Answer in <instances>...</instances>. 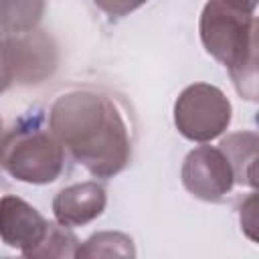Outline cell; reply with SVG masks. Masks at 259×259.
<instances>
[{
	"instance_id": "obj_1",
	"label": "cell",
	"mask_w": 259,
	"mask_h": 259,
	"mask_svg": "<svg viewBox=\"0 0 259 259\" xmlns=\"http://www.w3.org/2000/svg\"><path fill=\"white\" fill-rule=\"evenodd\" d=\"M49 127L71 158L95 178L119 174L132 158V136L117 103L99 91L59 95L49 111Z\"/></svg>"
},
{
	"instance_id": "obj_2",
	"label": "cell",
	"mask_w": 259,
	"mask_h": 259,
	"mask_svg": "<svg viewBox=\"0 0 259 259\" xmlns=\"http://www.w3.org/2000/svg\"><path fill=\"white\" fill-rule=\"evenodd\" d=\"M257 0H208L198 32L204 51L229 69L237 93L257 99Z\"/></svg>"
},
{
	"instance_id": "obj_3",
	"label": "cell",
	"mask_w": 259,
	"mask_h": 259,
	"mask_svg": "<svg viewBox=\"0 0 259 259\" xmlns=\"http://www.w3.org/2000/svg\"><path fill=\"white\" fill-rule=\"evenodd\" d=\"M0 168L26 184H51L65 168V150L42 115H22L0 138Z\"/></svg>"
},
{
	"instance_id": "obj_4",
	"label": "cell",
	"mask_w": 259,
	"mask_h": 259,
	"mask_svg": "<svg viewBox=\"0 0 259 259\" xmlns=\"http://www.w3.org/2000/svg\"><path fill=\"white\" fill-rule=\"evenodd\" d=\"M233 107L227 95L210 83H192L174 103V125L190 142L206 144L227 132Z\"/></svg>"
},
{
	"instance_id": "obj_5",
	"label": "cell",
	"mask_w": 259,
	"mask_h": 259,
	"mask_svg": "<svg viewBox=\"0 0 259 259\" xmlns=\"http://www.w3.org/2000/svg\"><path fill=\"white\" fill-rule=\"evenodd\" d=\"M180 178L184 188L204 202L223 200L235 186L231 164L221 148L214 146H198L190 150L182 162Z\"/></svg>"
},
{
	"instance_id": "obj_6",
	"label": "cell",
	"mask_w": 259,
	"mask_h": 259,
	"mask_svg": "<svg viewBox=\"0 0 259 259\" xmlns=\"http://www.w3.org/2000/svg\"><path fill=\"white\" fill-rule=\"evenodd\" d=\"M49 227L51 223L26 200L12 194L0 198V239L24 257L45 241Z\"/></svg>"
},
{
	"instance_id": "obj_7",
	"label": "cell",
	"mask_w": 259,
	"mask_h": 259,
	"mask_svg": "<svg viewBox=\"0 0 259 259\" xmlns=\"http://www.w3.org/2000/svg\"><path fill=\"white\" fill-rule=\"evenodd\" d=\"M49 42L47 38H0V93L6 91L14 79H40L38 69L49 73L53 61H49Z\"/></svg>"
},
{
	"instance_id": "obj_8",
	"label": "cell",
	"mask_w": 259,
	"mask_h": 259,
	"mask_svg": "<svg viewBox=\"0 0 259 259\" xmlns=\"http://www.w3.org/2000/svg\"><path fill=\"white\" fill-rule=\"evenodd\" d=\"M107 194L105 188L93 180L71 184L57 192L53 198L55 221L63 227H83L105 210Z\"/></svg>"
},
{
	"instance_id": "obj_9",
	"label": "cell",
	"mask_w": 259,
	"mask_h": 259,
	"mask_svg": "<svg viewBox=\"0 0 259 259\" xmlns=\"http://www.w3.org/2000/svg\"><path fill=\"white\" fill-rule=\"evenodd\" d=\"M257 146L259 138L255 132H235L221 140L219 148L231 164L235 184L257 186Z\"/></svg>"
},
{
	"instance_id": "obj_10",
	"label": "cell",
	"mask_w": 259,
	"mask_h": 259,
	"mask_svg": "<svg viewBox=\"0 0 259 259\" xmlns=\"http://www.w3.org/2000/svg\"><path fill=\"white\" fill-rule=\"evenodd\" d=\"M45 14V0H0V30L8 34L32 32Z\"/></svg>"
},
{
	"instance_id": "obj_11",
	"label": "cell",
	"mask_w": 259,
	"mask_h": 259,
	"mask_svg": "<svg viewBox=\"0 0 259 259\" xmlns=\"http://www.w3.org/2000/svg\"><path fill=\"white\" fill-rule=\"evenodd\" d=\"M134 241L115 231H103L91 235L83 245H79L75 257H134Z\"/></svg>"
},
{
	"instance_id": "obj_12",
	"label": "cell",
	"mask_w": 259,
	"mask_h": 259,
	"mask_svg": "<svg viewBox=\"0 0 259 259\" xmlns=\"http://www.w3.org/2000/svg\"><path fill=\"white\" fill-rule=\"evenodd\" d=\"M79 239L59 223H51L45 241L32 251L30 257H75L79 249Z\"/></svg>"
},
{
	"instance_id": "obj_13",
	"label": "cell",
	"mask_w": 259,
	"mask_h": 259,
	"mask_svg": "<svg viewBox=\"0 0 259 259\" xmlns=\"http://www.w3.org/2000/svg\"><path fill=\"white\" fill-rule=\"evenodd\" d=\"M93 2L105 14L113 16V18H121V16H127L130 12L138 10L140 6H144L148 0H93Z\"/></svg>"
},
{
	"instance_id": "obj_14",
	"label": "cell",
	"mask_w": 259,
	"mask_h": 259,
	"mask_svg": "<svg viewBox=\"0 0 259 259\" xmlns=\"http://www.w3.org/2000/svg\"><path fill=\"white\" fill-rule=\"evenodd\" d=\"M255 202H257V196L255 192L241 204V227L243 231L247 233L249 239L257 241V235H255V229H257V212H255Z\"/></svg>"
},
{
	"instance_id": "obj_15",
	"label": "cell",
	"mask_w": 259,
	"mask_h": 259,
	"mask_svg": "<svg viewBox=\"0 0 259 259\" xmlns=\"http://www.w3.org/2000/svg\"><path fill=\"white\" fill-rule=\"evenodd\" d=\"M0 138H2V119H0Z\"/></svg>"
}]
</instances>
